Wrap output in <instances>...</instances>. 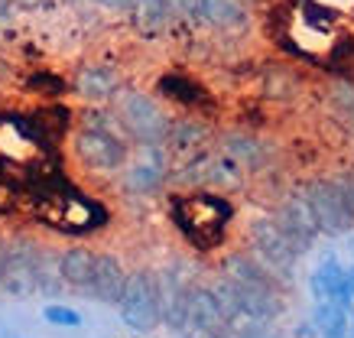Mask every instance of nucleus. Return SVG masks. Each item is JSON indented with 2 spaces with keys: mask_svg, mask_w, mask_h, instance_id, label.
Listing matches in <instances>:
<instances>
[{
  "mask_svg": "<svg viewBox=\"0 0 354 338\" xmlns=\"http://www.w3.org/2000/svg\"><path fill=\"white\" fill-rule=\"evenodd\" d=\"M20 198L26 202L30 215L39 225H46L49 231H59L65 238L95 234L111 221L108 205L91 192H85L82 186H75L62 169H53L43 179L30 182L20 192Z\"/></svg>",
  "mask_w": 354,
  "mask_h": 338,
  "instance_id": "nucleus-1",
  "label": "nucleus"
},
{
  "mask_svg": "<svg viewBox=\"0 0 354 338\" xmlns=\"http://www.w3.org/2000/svg\"><path fill=\"white\" fill-rule=\"evenodd\" d=\"M169 218L195 251H215L227 238L234 205L225 192H176L169 196Z\"/></svg>",
  "mask_w": 354,
  "mask_h": 338,
  "instance_id": "nucleus-2",
  "label": "nucleus"
},
{
  "mask_svg": "<svg viewBox=\"0 0 354 338\" xmlns=\"http://www.w3.org/2000/svg\"><path fill=\"white\" fill-rule=\"evenodd\" d=\"M72 153L91 173L111 176L124 169L130 160V147L114 111H88L82 118V127L72 133Z\"/></svg>",
  "mask_w": 354,
  "mask_h": 338,
  "instance_id": "nucleus-3",
  "label": "nucleus"
},
{
  "mask_svg": "<svg viewBox=\"0 0 354 338\" xmlns=\"http://www.w3.org/2000/svg\"><path fill=\"white\" fill-rule=\"evenodd\" d=\"M111 111L118 118L120 131L127 140H137L140 147H162L166 133H169V114L137 88H120L118 95L111 98Z\"/></svg>",
  "mask_w": 354,
  "mask_h": 338,
  "instance_id": "nucleus-4",
  "label": "nucleus"
},
{
  "mask_svg": "<svg viewBox=\"0 0 354 338\" xmlns=\"http://www.w3.org/2000/svg\"><path fill=\"white\" fill-rule=\"evenodd\" d=\"M36 234L26 228L13 231L7 238V257L0 273V293L7 299H32L36 296V257H39Z\"/></svg>",
  "mask_w": 354,
  "mask_h": 338,
  "instance_id": "nucleus-5",
  "label": "nucleus"
},
{
  "mask_svg": "<svg viewBox=\"0 0 354 338\" xmlns=\"http://www.w3.org/2000/svg\"><path fill=\"white\" fill-rule=\"evenodd\" d=\"M247 244L257 257V263L270 276H277L279 283H290L292 273H296V261H299V247L292 244L283 228H279L273 218H260L250 225V234H247Z\"/></svg>",
  "mask_w": 354,
  "mask_h": 338,
  "instance_id": "nucleus-6",
  "label": "nucleus"
},
{
  "mask_svg": "<svg viewBox=\"0 0 354 338\" xmlns=\"http://www.w3.org/2000/svg\"><path fill=\"white\" fill-rule=\"evenodd\" d=\"M118 312L133 332H153L160 326V293H156V273L133 270L127 273L124 293L118 299Z\"/></svg>",
  "mask_w": 354,
  "mask_h": 338,
  "instance_id": "nucleus-7",
  "label": "nucleus"
},
{
  "mask_svg": "<svg viewBox=\"0 0 354 338\" xmlns=\"http://www.w3.org/2000/svg\"><path fill=\"white\" fill-rule=\"evenodd\" d=\"M306 198H309L312 212L319 218V231L322 234H344L354 225L348 202H344L342 189L335 179H312L306 186Z\"/></svg>",
  "mask_w": 354,
  "mask_h": 338,
  "instance_id": "nucleus-8",
  "label": "nucleus"
},
{
  "mask_svg": "<svg viewBox=\"0 0 354 338\" xmlns=\"http://www.w3.org/2000/svg\"><path fill=\"white\" fill-rule=\"evenodd\" d=\"M273 221L283 228V234H286L299 251H309V244L322 234V231H319V218H315V212H312L306 192H299V196L290 192V196L279 202Z\"/></svg>",
  "mask_w": 354,
  "mask_h": 338,
  "instance_id": "nucleus-9",
  "label": "nucleus"
},
{
  "mask_svg": "<svg viewBox=\"0 0 354 338\" xmlns=\"http://www.w3.org/2000/svg\"><path fill=\"white\" fill-rule=\"evenodd\" d=\"M183 326L195 328L198 335H225L227 316L221 303H218L215 290H205V286H189L185 290Z\"/></svg>",
  "mask_w": 354,
  "mask_h": 338,
  "instance_id": "nucleus-10",
  "label": "nucleus"
},
{
  "mask_svg": "<svg viewBox=\"0 0 354 338\" xmlns=\"http://www.w3.org/2000/svg\"><path fill=\"white\" fill-rule=\"evenodd\" d=\"M68 88H72L82 101H88V104H104V101H111L120 88H124V82H120V75H118V68L114 66L85 62V66L75 68V75H72Z\"/></svg>",
  "mask_w": 354,
  "mask_h": 338,
  "instance_id": "nucleus-11",
  "label": "nucleus"
},
{
  "mask_svg": "<svg viewBox=\"0 0 354 338\" xmlns=\"http://www.w3.org/2000/svg\"><path fill=\"white\" fill-rule=\"evenodd\" d=\"M312 293L315 303H338L351 309L354 303V270L342 267L335 257H325L312 273Z\"/></svg>",
  "mask_w": 354,
  "mask_h": 338,
  "instance_id": "nucleus-12",
  "label": "nucleus"
},
{
  "mask_svg": "<svg viewBox=\"0 0 354 338\" xmlns=\"http://www.w3.org/2000/svg\"><path fill=\"white\" fill-rule=\"evenodd\" d=\"M124 283H127L124 263H120L114 254L95 251V270H91V286H88V296H91V299H97V303L118 306L120 293H124Z\"/></svg>",
  "mask_w": 354,
  "mask_h": 338,
  "instance_id": "nucleus-13",
  "label": "nucleus"
},
{
  "mask_svg": "<svg viewBox=\"0 0 354 338\" xmlns=\"http://www.w3.org/2000/svg\"><path fill=\"white\" fill-rule=\"evenodd\" d=\"M221 153H227L234 163H241L250 173H257V169H263L270 163V143L247 131H227L221 137Z\"/></svg>",
  "mask_w": 354,
  "mask_h": 338,
  "instance_id": "nucleus-14",
  "label": "nucleus"
},
{
  "mask_svg": "<svg viewBox=\"0 0 354 338\" xmlns=\"http://www.w3.org/2000/svg\"><path fill=\"white\" fill-rule=\"evenodd\" d=\"M306 88V78L299 75V68L292 66H267L260 68V78H257V91L263 101H292L302 95Z\"/></svg>",
  "mask_w": 354,
  "mask_h": 338,
  "instance_id": "nucleus-15",
  "label": "nucleus"
},
{
  "mask_svg": "<svg viewBox=\"0 0 354 338\" xmlns=\"http://www.w3.org/2000/svg\"><path fill=\"white\" fill-rule=\"evenodd\" d=\"M130 23L137 26V33L143 36H162L176 23V13H172L169 0H133L127 10Z\"/></svg>",
  "mask_w": 354,
  "mask_h": 338,
  "instance_id": "nucleus-16",
  "label": "nucleus"
},
{
  "mask_svg": "<svg viewBox=\"0 0 354 338\" xmlns=\"http://www.w3.org/2000/svg\"><path fill=\"white\" fill-rule=\"evenodd\" d=\"M160 91L169 101H176V104H183L189 111H212V104H215L212 95H208V88H202L189 75H179V72L160 78Z\"/></svg>",
  "mask_w": 354,
  "mask_h": 338,
  "instance_id": "nucleus-17",
  "label": "nucleus"
},
{
  "mask_svg": "<svg viewBox=\"0 0 354 338\" xmlns=\"http://www.w3.org/2000/svg\"><path fill=\"white\" fill-rule=\"evenodd\" d=\"M198 23H208V26H215L221 33H241V30H247L250 17H247L241 0H202Z\"/></svg>",
  "mask_w": 354,
  "mask_h": 338,
  "instance_id": "nucleus-18",
  "label": "nucleus"
},
{
  "mask_svg": "<svg viewBox=\"0 0 354 338\" xmlns=\"http://www.w3.org/2000/svg\"><path fill=\"white\" fill-rule=\"evenodd\" d=\"M65 276H62V251L53 244H39V257H36V293L39 296H62Z\"/></svg>",
  "mask_w": 354,
  "mask_h": 338,
  "instance_id": "nucleus-19",
  "label": "nucleus"
},
{
  "mask_svg": "<svg viewBox=\"0 0 354 338\" xmlns=\"http://www.w3.org/2000/svg\"><path fill=\"white\" fill-rule=\"evenodd\" d=\"M166 182V160H140V163L124 166V189L137 192V196H153L160 192V186Z\"/></svg>",
  "mask_w": 354,
  "mask_h": 338,
  "instance_id": "nucleus-20",
  "label": "nucleus"
},
{
  "mask_svg": "<svg viewBox=\"0 0 354 338\" xmlns=\"http://www.w3.org/2000/svg\"><path fill=\"white\" fill-rule=\"evenodd\" d=\"M156 293H160V319L166 326H183V306H185V286L172 270L156 273Z\"/></svg>",
  "mask_w": 354,
  "mask_h": 338,
  "instance_id": "nucleus-21",
  "label": "nucleus"
},
{
  "mask_svg": "<svg viewBox=\"0 0 354 338\" xmlns=\"http://www.w3.org/2000/svg\"><path fill=\"white\" fill-rule=\"evenodd\" d=\"M91 270H95V251H88V247H65L62 251L65 286H72L78 293H88V286H91Z\"/></svg>",
  "mask_w": 354,
  "mask_h": 338,
  "instance_id": "nucleus-22",
  "label": "nucleus"
},
{
  "mask_svg": "<svg viewBox=\"0 0 354 338\" xmlns=\"http://www.w3.org/2000/svg\"><path fill=\"white\" fill-rule=\"evenodd\" d=\"M208 140V127H205L198 118H172L169 120V133H166V143L172 150H183V153H192L198 150L202 143Z\"/></svg>",
  "mask_w": 354,
  "mask_h": 338,
  "instance_id": "nucleus-23",
  "label": "nucleus"
},
{
  "mask_svg": "<svg viewBox=\"0 0 354 338\" xmlns=\"http://www.w3.org/2000/svg\"><path fill=\"white\" fill-rule=\"evenodd\" d=\"M315 326L322 338H348V306L319 303L315 306Z\"/></svg>",
  "mask_w": 354,
  "mask_h": 338,
  "instance_id": "nucleus-24",
  "label": "nucleus"
},
{
  "mask_svg": "<svg viewBox=\"0 0 354 338\" xmlns=\"http://www.w3.org/2000/svg\"><path fill=\"white\" fill-rule=\"evenodd\" d=\"M43 319L49 322V326H59V328H78L82 326L78 309H72V306H65V303H49L43 309Z\"/></svg>",
  "mask_w": 354,
  "mask_h": 338,
  "instance_id": "nucleus-25",
  "label": "nucleus"
},
{
  "mask_svg": "<svg viewBox=\"0 0 354 338\" xmlns=\"http://www.w3.org/2000/svg\"><path fill=\"white\" fill-rule=\"evenodd\" d=\"M30 91H36V95H46V98H59L65 91V82L62 78L49 75V72H43V75H32L30 78Z\"/></svg>",
  "mask_w": 354,
  "mask_h": 338,
  "instance_id": "nucleus-26",
  "label": "nucleus"
},
{
  "mask_svg": "<svg viewBox=\"0 0 354 338\" xmlns=\"http://www.w3.org/2000/svg\"><path fill=\"white\" fill-rule=\"evenodd\" d=\"M335 182H338V189H342L344 202H348V212H351V218H354V173L342 176V179H335Z\"/></svg>",
  "mask_w": 354,
  "mask_h": 338,
  "instance_id": "nucleus-27",
  "label": "nucleus"
},
{
  "mask_svg": "<svg viewBox=\"0 0 354 338\" xmlns=\"http://www.w3.org/2000/svg\"><path fill=\"white\" fill-rule=\"evenodd\" d=\"M3 257H7V238L0 234V273H3Z\"/></svg>",
  "mask_w": 354,
  "mask_h": 338,
  "instance_id": "nucleus-28",
  "label": "nucleus"
},
{
  "mask_svg": "<svg viewBox=\"0 0 354 338\" xmlns=\"http://www.w3.org/2000/svg\"><path fill=\"white\" fill-rule=\"evenodd\" d=\"M348 332H351V338H354V303H351V309H348Z\"/></svg>",
  "mask_w": 354,
  "mask_h": 338,
  "instance_id": "nucleus-29",
  "label": "nucleus"
},
{
  "mask_svg": "<svg viewBox=\"0 0 354 338\" xmlns=\"http://www.w3.org/2000/svg\"><path fill=\"white\" fill-rule=\"evenodd\" d=\"M20 3H39V0H20Z\"/></svg>",
  "mask_w": 354,
  "mask_h": 338,
  "instance_id": "nucleus-30",
  "label": "nucleus"
}]
</instances>
